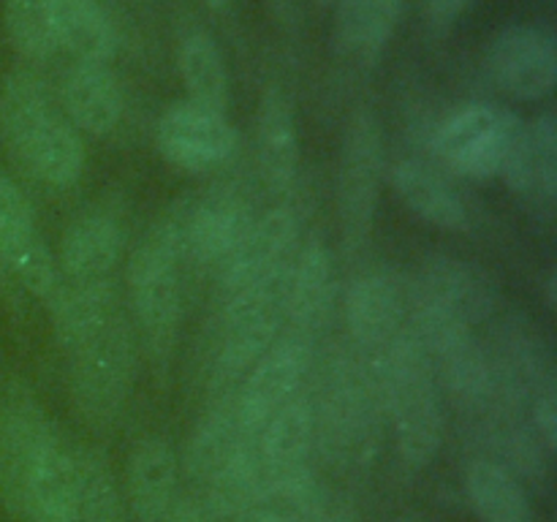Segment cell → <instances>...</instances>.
Masks as SVG:
<instances>
[{
    "label": "cell",
    "instance_id": "cell-1",
    "mask_svg": "<svg viewBox=\"0 0 557 522\" xmlns=\"http://www.w3.org/2000/svg\"><path fill=\"white\" fill-rule=\"evenodd\" d=\"M185 217L188 201L169 207L166 215L150 228L128 261V291L139 326L141 346L152 368L163 370L172 359L183 319V283L180 264L185 256Z\"/></svg>",
    "mask_w": 557,
    "mask_h": 522
},
{
    "label": "cell",
    "instance_id": "cell-2",
    "mask_svg": "<svg viewBox=\"0 0 557 522\" xmlns=\"http://www.w3.org/2000/svg\"><path fill=\"white\" fill-rule=\"evenodd\" d=\"M379 370L397 451L411 468H428L444 446V397L433 362L411 326H403L379 353Z\"/></svg>",
    "mask_w": 557,
    "mask_h": 522
},
{
    "label": "cell",
    "instance_id": "cell-3",
    "mask_svg": "<svg viewBox=\"0 0 557 522\" xmlns=\"http://www.w3.org/2000/svg\"><path fill=\"white\" fill-rule=\"evenodd\" d=\"M71 400L90 427H109L125 411L136 378V335L120 310L101 332L69 353Z\"/></svg>",
    "mask_w": 557,
    "mask_h": 522
},
{
    "label": "cell",
    "instance_id": "cell-4",
    "mask_svg": "<svg viewBox=\"0 0 557 522\" xmlns=\"http://www.w3.org/2000/svg\"><path fill=\"white\" fill-rule=\"evenodd\" d=\"M381 177H384V141L370 112L359 109L346 125L337 172V221L343 250L359 253L368 245L379 210Z\"/></svg>",
    "mask_w": 557,
    "mask_h": 522
},
{
    "label": "cell",
    "instance_id": "cell-5",
    "mask_svg": "<svg viewBox=\"0 0 557 522\" xmlns=\"http://www.w3.org/2000/svg\"><path fill=\"white\" fill-rule=\"evenodd\" d=\"M283 288H286V275L270 286L248 288L226 297L223 340L215 359V386H221L223 391L239 384L248 370L264 357L267 348L281 337L286 324Z\"/></svg>",
    "mask_w": 557,
    "mask_h": 522
},
{
    "label": "cell",
    "instance_id": "cell-6",
    "mask_svg": "<svg viewBox=\"0 0 557 522\" xmlns=\"http://www.w3.org/2000/svg\"><path fill=\"white\" fill-rule=\"evenodd\" d=\"M313 362V340L299 332L281 335L264 357L248 370L232 395L237 422L256 440L259 430L302 391L305 375Z\"/></svg>",
    "mask_w": 557,
    "mask_h": 522
},
{
    "label": "cell",
    "instance_id": "cell-7",
    "mask_svg": "<svg viewBox=\"0 0 557 522\" xmlns=\"http://www.w3.org/2000/svg\"><path fill=\"white\" fill-rule=\"evenodd\" d=\"M158 152L172 166L190 174L218 172L239 150V134L223 112L177 101L161 114L156 128Z\"/></svg>",
    "mask_w": 557,
    "mask_h": 522
},
{
    "label": "cell",
    "instance_id": "cell-8",
    "mask_svg": "<svg viewBox=\"0 0 557 522\" xmlns=\"http://www.w3.org/2000/svg\"><path fill=\"white\" fill-rule=\"evenodd\" d=\"M299 217L292 207H275L253 217L248 234L221 264V288L234 297L248 288L270 286L286 275L297 250Z\"/></svg>",
    "mask_w": 557,
    "mask_h": 522
},
{
    "label": "cell",
    "instance_id": "cell-9",
    "mask_svg": "<svg viewBox=\"0 0 557 522\" xmlns=\"http://www.w3.org/2000/svg\"><path fill=\"white\" fill-rule=\"evenodd\" d=\"M54 430L36 397L11 386L0 402V504L9 514H22L30 473Z\"/></svg>",
    "mask_w": 557,
    "mask_h": 522
},
{
    "label": "cell",
    "instance_id": "cell-10",
    "mask_svg": "<svg viewBox=\"0 0 557 522\" xmlns=\"http://www.w3.org/2000/svg\"><path fill=\"white\" fill-rule=\"evenodd\" d=\"M490 71L506 96L517 101H542L557 85L555 33L542 25H509L495 36Z\"/></svg>",
    "mask_w": 557,
    "mask_h": 522
},
{
    "label": "cell",
    "instance_id": "cell-11",
    "mask_svg": "<svg viewBox=\"0 0 557 522\" xmlns=\"http://www.w3.org/2000/svg\"><path fill=\"white\" fill-rule=\"evenodd\" d=\"M411 297L455 315L462 324L476 326L495 313L500 291L495 277L473 261L433 256L424 261Z\"/></svg>",
    "mask_w": 557,
    "mask_h": 522
},
{
    "label": "cell",
    "instance_id": "cell-12",
    "mask_svg": "<svg viewBox=\"0 0 557 522\" xmlns=\"http://www.w3.org/2000/svg\"><path fill=\"white\" fill-rule=\"evenodd\" d=\"M504 112L490 103H471L444 120L435 134L441 161L462 177H498L504 161Z\"/></svg>",
    "mask_w": 557,
    "mask_h": 522
},
{
    "label": "cell",
    "instance_id": "cell-13",
    "mask_svg": "<svg viewBox=\"0 0 557 522\" xmlns=\"http://www.w3.org/2000/svg\"><path fill=\"white\" fill-rule=\"evenodd\" d=\"M411 294L389 272L357 277L346 294V326L354 346L381 353L406 326Z\"/></svg>",
    "mask_w": 557,
    "mask_h": 522
},
{
    "label": "cell",
    "instance_id": "cell-14",
    "mask_svg": "<svg viewBox=\"0 0 557 522\" xmlns=\"http://www.w3.org/2000/svg\"><path fill=\"white\" fill-rule=\"evenodd\" d=\"M253 223V212L243 194L215 188L201 199L188 201L185 217V256L199 264H223Z\"/></svg>",
    "mask_w": 557,
    "mask_h": 522
},
{
    "label": "cell",
    "instance_id": "cell-15",
    "mask_svg": "<svg viewBox=\"0 0 557 522\" xmlns=\"http://www.w3.org/2000/svg\"><path fill=\"white\" fill-rule=\"evenodd\" d=\"M76 504H79L76 449H71L54 430L33 468L20 517H25L27 522H76Z\"/></svg>",
    "mask_w": 557,
    "mask_h": 522
},
{
    "label": "cell",
    "instance_id": "cell-16",
    "mask_svg": "<svg viewBox=\"0 0 557 522\" xmlns=\"http://www.w3.org/2000/svg\"><path fill=\"white\" fill-rule=\"evenodd\" d=\"M330 302L332 253L324 239L313 234L299 245V250H294L286 270V288H283L286 324H292V332L313 337L330 313Z\"/></svg>",
    "mask_w": 557,
    "mask_h": 522
},
{
    "label": "cell",
    "instance_id": "cell-17",
    "mask_svg": "<svg viewBox=\"0 0 557 522\" xmlns=\"http://www.w3.org/2000/svg\"><path fill=\"white\" fill-rule=\"evenodd\" d=\"M47 302L54 337L65 348V353L90 340L96 332H101L120 313L117 286L112 283V277L82 283H71L60 277V286L54 288Z\"/></svg>",
    "mask_w": 557,
    "mask_h": 522
},
{
    "label": "cell",
    "instance_id": "cell-18",
    "mask_svg": "<svg viewBox=\"0 0 557 522\" xmlns=\"http://www.w3.org/2000/svg\"><path fill=\"white\" fill-rule=\"evenodd\" d=\"M315 433H319L315 408L299 391L256 435L253 444L261 465V484L272 476L310 468L308 460L315 444Z\"/></svg>",
    "mask_w": 557,
    "mask_h": 522
},
{
    "label": "cell",
    "instance_id": "cell-19",
    "mask_svg": "<svg viewBox=\"0 0 557 522\" xmlns=\"http://www.w3.org/2000/svg\"><path fill=\"white\" fill-rule=\"evenodd\" d=\"M125 495L139 522H163L177 504V455L163 438H141L125 465Z\"/></svg>",
    "mask_w": 557,
    "mask_h": 522
},
{
    "label": "cell",
    "instance_id": "cell-20",
    "mask_svg": "<svg viewBox=\"0 0 557 522\" xmlns=\"http://www.w3.org/2000/svg\"><path fill=\"white\" fill-rule=\"evenodd\" d=\"M256 147H259L261 177L272 194H288L299 169V134L292 103L281 87L272 85L261 96L256 120Z\"/></svg>",
    "mask_w": 557,
    "mask_h": 522
},
{
    "label": "cell",
    "instance_id": "cell-21",
    "mask_svg": "<svg viewBox=\"0 0 557 522\" xmlns=\"http://www.w3.org/2000/svg\"><path fill=\"white\" fill-rule=\"evenodd\" d=\"M58 117L47 85L33 71H11L0 90V134L11 156L25 166L33 145Z\"/></svg>",
    "mask_w": 557,
    "mask_h": 522
},
{
    "label": "cell",
    "instance_id": "cell-22",
    "mask_svg": "<svg viewBox=\"0 0 557 522\" xmlns=\"http://www.w3.org/2000/svg\"><path fill=\"white\" fill-rule=\"evenodd\" d=\"M63 109L76 130L107 136L123 117V92L103 63H76L63 79Z\"/></svg>",
    "mask_w": 557,
    "mask_h": 522
},
{
    "label": "cell",
    "instance_id": "cell-23",
    "mask_svg": "<svg viewBox=\"0 0 557 522\" xmlns=\"http://www.w3.org/2000/svg\"><path fill=\"white\" fill-rule=\"evenodd\" d=\"M123 256V228L109 215H85L71 223L60 245V277L71 283L107 281Z\"/></svg>",
    "mask_w": 557,
    "mask_h": 522
},
{
    "label": "cell",
    "instance_id": "cell-24",
    "mask_svg": "<svg viewBox=\"0 0 557 522\" xmlns=\"http://www.w3.org/2000/svg\"><path fill=\"white\" fill-rule=\"evenodd\" d=\"M54 41L76 63H103L117 52V30L98 0H54Z\"/></svg>",
    "mask_w": 557,
    "mask_h": 522
},
{
    "label": "cell",
    "instance_id": "cell-25",
    "mask_svg": "<svg viewBox=\"0 0 557 522\" xmlns=\"http://www.w3.org/2000/svg\"><path fill=\"white\" fill-rule=\"evenodd\" d=\"M400 199L417 212L424 223L438 226L444 232H460L468 226V210L460 196L422 161H400L392 172Z\"/></svg>",
    "mask_w": 557,
    "mask_h": 522
},
{
    "label": "cell",
    "instance_id": "cell-26",
    "mask_svg": "<svg viewBox=\"0 0 557 522\" xmlns=\"http://www.w3.org/2000/svg\"><path fill=\"white\" fill-rule=\"evenodd\" d=\"M466 495L484 522H531V500L520 478L498 460H473L466 471Z\"/></svg>",
    "mask_w": 557,
    "mask_h": 522
},
{
    "label": "cell",
    "instance_id": "cell-27",
    "mask_svg": "<svg viewBox=\"0 0 557 522\" xmlns=\"http://www.w3.org/2000/svg\"><path fill=\"white\" fill-rule=\"evenodd\" d=\"M177 65L188 90V101L226 114L228 74L215 38L207 33H188L180 44Z\"/></svg>",
    "mask_w": 557,
    "mask_h": 522
},
{
    "label": "cell",
    "instance_id": "cell-28",
    "mask_svg": "<svg viewBox=\"0 0 557 522\" xmlns=\"http://www.w3.org/2000/svg\"><path fill=\"white\" fill-rule=\"evenodd\" d=\"M403 14V0H343L337 33L348 52L379 60Z\"/></svg>",
    "mask_w": 557,
    "mask_h": 522
},
{
    "label": "cell",
    "instance_id": "cell-29",
    "mask_svg": "<svg viewBox=\"0 0 557 522\" xmlns=\"http://www.w3.org/2000/svg\"><path fill=\"white\" fill-rule=\"evenodd\" d=\"M85 158L87 152L79 130L58 114L47 125V130L38 136V141L33 145L27 163L22 169H27L33 177L52 185V188H69L85 172Z\"/></svg>",
    "mask_w": 557,
    "mask_h": 522
},
{
    "label": "cell",
    "instance_id": "cell-30",
    "mask_svg": "<svg viewBox=\"0 0 557 522\" xmlns=\"http://www.w3.org/2000/svg\"><path fill=\"white\" fill-rule=\"evenodd\" d=\"M3 25L22 58L47 60L58 52L54 0H3Z\"/></svg>",
    "mask_w": 557,
    "mask_h": 522
},
{
    "label": "cell",
    "instance_id": "cell-31",
    "mask_svg": "<svg viewBox=\"0 0 557 522\" xmlns=\"http://www.w3.org/2000/svg\"><path fill=\"white\" fill-rule=\"evenodd\" d=\"M79 504L76 522H123V500L107 460L92 449H76Z\"/></svg>",
    "mask_w": 557,
    "mask_h": 522
},
{
    "label": "cell",
    "instance_id": "cell-32",
    "mask_svg": "<svg viewBox=\"0 0 557 522\" xmlns=\"http://www.w3.org/2000/svg\"><path fill=\"white\" fill-rule=\"evenodd\" d=\"M41 234L27 196L14 179L0 174V264L9 266Z\"/></svg>",
    "mask_w": 557,
    "mask_h": 522
},
{
    "label": "cell",
    "instance_id": "cell-33",
    "mask_svg": "<svg viewBox=\"0 0 557 522\" xmlns=\"http://www.w3.org/2000/svg\"><path fill=\"white\" fill-rule=\"evenodd\" d=\"M511 190L522 196L533 194V163H531V128L520 114L504 112V161L500 174Z\"/></svg>",
    "mask_w": 557,
    "mask_h": 522
},
{
    "label": "cell",
    "instance_id": "cell-34",
    "mask_svg": "<svg viewBox=\"0 0 557 522\" xmlns=\"http://www.w3.org/2000/svg\"><path fill=\"white\" fill-rule=\"evenodd\" d=\"M531 128V163H533V194L544 201L557 196V117L553 109H544Z\"/></svg>",
    "mask_w": 557,
    "mask_h": 522
},
{
    "label": "cell",
    "instance_id": "cell-35",
    "mask_svg": "<svg viewBox=\"0 0 557 522\" xmlns=\"http://www.w3.org/2000/svg\"><path fill=\"white\" fill-rule=\"evenodd\" d=\"M533 427H536L539 438H542L544 449L553 455L557 449V395L555 384H547L544 389L536 391L533 400Z\"/></svg>",
    "mask_w": 557,
    "mask_h": 522
},
{
    "label": "cell",
    "instance_id": "cell-36",
    "mask_svg": "<svg viewBox=\"0 0 557 522\" xmlns=\"http://www.w3.org/2000/svg\"><path fill=\"white\" fill-rule=\"evenodd\" d=\"M473 5V0H424V16L435 30H446L455 25Z\"/></svg>",
    "mask_w": 557,
    "mask_h": 522
},
{
    "label": "cell",
    "instance_id": "cell-37",
    "mask_svg": "<svg viewBox=\"0 0 557 522\" xmlns=\"http://www.w3.org/2000/svg\"><path fill=\"white\" fill-rule=\"evenodd\" d=\"M163 522H215V511L201 500H180L169 509Z\"/></svg>",
    "mask_w": 557,
    "mask_h": 522
},
{
    "label": "cell",
    "instance_id": "cell-38",
    "mask_svg": "<svg viewBox=\"0 0 557 522\" xmlns=\"http://www.w3.org/2000/svg\"><path fill=\"white\" fill-rule=\"evenodd\" d=\"M557 302V270L549 272L547 277V308H555Z\"/></svg>",
    "mask_w": 557,
    "mask_h": 522
},
{
    "label": "cell",
    "instance_id": "cell-39",
    "mask_svg": "<svg viewBox=\"0 0 557 522\" xmlns=\"http://www.w3.org/2000/svg\"><path fill=\"white\" fill-rule=\"evenodd\" d=\"M205 3L210 5V9H218V11H221V9H226L228 0H205Z\"/></svg>",
    "mask_w": 557,
    "mask_h": 522
}]
</instances>
